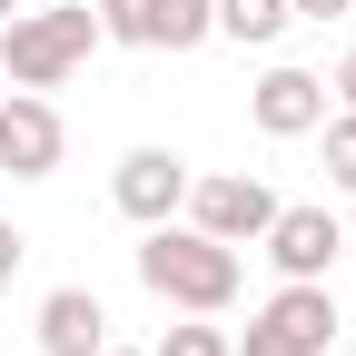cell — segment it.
<instances>
[{
	"instance_id": "1",
	"label": "cell",
	"mask_w": 356,
	"mask_h": 356,
	"mask_svg": "<svg viewBox=\"0 0 356 356\" xmlns=\"http://www.w3.org/2000/svg\"><path fill=\"white\" fill-rule=\"evenodd\" d=\"M139 287L149 297H168V307H188V317H218V307L238 297V248L228 238H208V228H149V248H139Z\"/></svg>"
},
{
	"instance_id": "2",
	"label": "cell",
	"mask_w": 356,
	"mask_h": 356,
	"mask_svg": "<svg viewBox=\"0 0 356 356\" xmlns=\"http://www.w3.org/2000/svg\"><path fill=\"white\" fill-rule=\"evenodd\" d=\"M89 50H99V10L70 0V10H10L0 20V79L10 89H60Z\"/></svg>"
},
{
	"instance_id": "3",
	"label": "cell",
	"mask_w": 356,
	"mask_h": 356,
	"mask_svg": "<svg viewBox=\"0 0 356 356\" xmlns=\"http://www.w3.org/2000/svg\"><path fill=\"white\" fill-rule=\"evenodd\" d=\"M327 337H337V297H327V277H287L277 297L257 307V327H238L228 346H238V356H327Z\"/></svg>"
},
{
	"instance_id": "4",
	"label": "cell",
	"mask_w": 356,
	"mask_h": 356,
	"mask_svg": "<svg viewBox=\"0 0 356 356\" xmlns=\"http://www.w3.org/2000/svg\"><path fill=\"white\" fill-rule=\"evenodd\" d=\"M267 218H277L267 178H188V228H208V238L248 248V238H267Z\"/></svg>"
},
{
	"instance_id": "5",
	"label": "cell",
	"mask_w": 356,
	"mask_h": 356,
	"mask_svg": "<svg viewBox=\"0 0 356 356\" xmlns=\"http://www.w3.org/2000/svg\"><path fill=\"white\" fill-rule=\"evenodd\" d=\"M109 198L139 218V228H159V218L188 208V159H178V149H129L119 178H109Z\"/></svg>"
},
{
	"instance_id": "6",
	"label": "cell",
	"mask_w": 356,
	"mask_h": 356,
	"mask_svg": "<svg viewBox=\"0 0 356 356\" xmlns=\"http://www.w3.org/2000/svg\"><path fill=\"white\" fill-rule=\"evenodd\" d=\"M0 168L10 178H50L60 168V109L40 89H10L0 99Z\"/></svg>"
},
{
	"instance_id": "7",
	"label": "cell",
	"mask_w": 356,
	"mask_h": 356,
	"mask_svg": "<svg viewBox=\"0 0 356 356\" xmlns=\"http://www.w3.org/2000/svg\"><path fill=\"white\" fill-rule=\"evenodd\" d=\"M337 248H346V228H337L327 208H277V218H267V257H277V277H327Z\"/></svg>"
},
{
	"instance_id": "8",
	"label": "cell",
	"mask_w": 356,
	"mask_h": 356,
	"mask_svg": "<svg viewBox=\"0 0 356 356\" xmlns=\"http://www.w3.org/2000/svg\"><path fill=\"white\" fill-rule=\"evenodd\" d=\"M248 109H257V129H267V139H307V129L327 119V79H317V70H267Z\"/></svg>"
},
{
	"instance_id": "9",
	"label": "cell",
	"mask_w": 356,
	"mask_h": 356,
	"mask_svg": "<svg viewBox=\"0 0 356 356\" xmlns=\"http://www.w3.org/2000/svg\"><path fill=\"white\" fill-rule=\"evenodd\" d=\"M109 346V307L89 287H50L40 297V356H99Z\"/></svg>"
},
{
	"instance_id": "10",
	"label": "cell",
	"mask_w": 356,
	"mask_h": 356,
	"mask_svg": "<svg viewBox=\"0 0 356 356\" xmlns=\"http://www.w3.org/2000/svg\"><path fill=\"white\" fill-rule=\"evenodd\" d=\"M208 30H218L208 0H149V50H198Z\"/></svg>"
},
{
	"instance_id": "11",
	"label": "cell",
	"mask_w": 356,
	"mask_h": 356,
	"mask_svg": "<svg viewBox=\"0 0 356 356\" xmlns=\"http://www.w3.org/2000/svg\"><path fill=\"white\" fill-rule=\"evenodd\" d=\"M208 10H218V30H228V40H248V50H267V40L297 20L287 0H208Z\"/></svg>"
},
{
	"instance_id": "12",
	"label": "cell",
	"mask_w": 356,
	"mask_h": 356,
	"mask_svg": "<svg viewBox=\"0 0 356 356\" xmlns=\"http://www.w3.org/2000/svg\"><path fill=\"white\" fill-rule=\"evenodd\" d=\"M149 356H238V346H228V327H168Z\"/></svg>"
},
{
	"instance_id": "13",
	"label": "cell",
	"mask_w": 356,
	"mask_h": 356,
	"mask_svg": "<svg viewBox=\"0 0 356 356\" xmlns=\"http://www.w3.org/2000/svg\"><path fill=\"white\" fill-rule=\"evenodd\" d=\"M317 129H327V178L356 188V109H346V119H317Z\"/></svg>"
},
{
	"instance_id": "14",
	"label": "cell",
	"mask_w": 356,
	"mask_h": 356,
	"mask_svg": "<svg viewBox=\"0 0 356 356\" xmlns=\"http://www.w3.org/2000/svg\"><path fill=\"white\" fill-rule=\"evenodd\" d=\"M20 257H30V238L10 228V218H0V287H10V277H20Z\"/></svg>"
},
{
	"instance_id": "15",
	"label": "cell",
	"mask_w": 356,
	"mask_h": 356,
	"mask_svg": "<svg viewBox=\"0 0 356 356\" xmlns=\"http://www.w3.org/2000/svg\"><path fill=\"white\" fill-rule=\"evenodd\" d=\"M287 10H297V20H346L356 0H287Z\"/></svg>"
},
{
	"instance_id": "16",
	"label": "cell",
	"mask_w": 356,
	"mask_h": 356,
	"mask_svg": "<svg viewBox=\"0 0 356 356\" xmlns=\"http://www.w3.org/2000/svg\"><path fill=\"white\" fill-rule=\"evenodd\" d=\"M337 89H346V109H356V50H346V60H337Z\"/></svg>"
},
{
	"instance_id": "17",
	"label": "cell",
	"mask_w": 356,
	"mask_h": 356,
	"mask_svg": "<svg viewBox=\"0 0 356 356\" xmlns=\"http://www.w3.org/2000/svg\"><path fill=\"white\" fill-rule=\"evenodd\" d=\"M99 356H149V346H99Z\"/></svg>"
},
{
	"instance_id": "18",
	"label": "cell",
	"mask_w": 356,
	"mask_h": 356,
	"mask_svg": "<svg viewBox=\"0 0 356 356\" xmlns=\"http://www.w3.org/2000/svg\"><path fill=\"white\" fill-rule=\"evenodd\" d=\"M10 10H20V0H0V20H10Z\"/></svg>"
}]
</instances>
